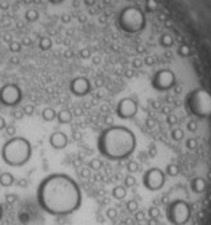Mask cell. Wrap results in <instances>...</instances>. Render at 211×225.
<instances>
[{
	"label": "cell",
	"instance_id": "6da1fadb",
	"mask_svg": "<svg viewBox=\"0 0 211 225\" xmlns=\"http://www.w3.org/2000/svg\"><path fill=\"white\" fill-rule=\"evenodd\" d=\"M37 204L52 216H68L82 205V192L72 177L64 173L47 176L37 186Z\"/></svg>",
	"mask_w": 211,
	"mask_h": 225
},
{
	"label": "cell",
	"instance_id": "7a4b0ae2",
	"mask_svg": "<svg viewBox=\"0 0 211 225\" xmlns=\"http://www.w3.org/2000/svg\"><path fill=\"white\" fill-rule=\"evenodd\" d=\"M136 139L134 133L124 126H110L98 137L96 147L100 155L111 161L127 158L135 150Z\"/></svg>",
	"mask_w": 211,
	"mask_h": 225
},
{
	"label": "cell",
	"instance_id": "3957f363",
	"mask_svg": "<svg viewBox=\"0 0 211 225\" xmlns=\"http://www.w3.org/2000/svg\"><path fill=\"white\" fill-rule=\"evenodd\" d=\"M32 146L24 137H12L1 147V158L9 166H23L31 158Z\"/></svg>",
	"mask_w": 211,
	"mask_h": 225
},
{
	"label": "cell",
	"instance_id": "277c9868",
	"mask_svg": "<svg viewBox=\"0 0 211 225\" xmlns=\"http://www.w3.org/2000/svg\"><path fill=\"white\" fill-rule=\"evenodd\" d=\"M187 107L190 112L196 117L204 118L211 114V96L203 90H198L187 96Z\"/></svg>",
	"mask_w": 211,
	"mask_h": 225
},
{
	"label": "cell",
	"instance_id": "5b68a950",
	"mask_svg": "<svg viewBox=\"0 0 211 225\" xmlns=\"http://www.w3.org/2000/svg\"><path fill=\"white\" fill-rule=\"evenodd\" d=\"M168 221L174 225H184L191 217V208L186 201L176 200L170 204L167 210Z\"/></svg>",
	"mask_w": 211,
	"mask_h": 225
},
{
	"label": "cell",
	"instance_id": "8992f818",
	"mask_svg": "<svg viewBox=\"0 0 211 225\" xmlns=\"http://www.w3.org/2000/svg\"><path fill=\"white\" fill-rule=\"evenodd\" d=\"M23 98L21 88L15 83H7L0 88V103L8 107H13L20 103Z\"/></svg>",
	"mask_w": 211,
	"mask_h": 225
},
{
	"label": "cell",
	"instance_id": "52a82bcc",
	"mask_svg": "<svg viewBox=\"0 0 211 225\" xmlns=\"http://www.w3.org/2000/svg\"><path fill=\"white\" fill-rule=\"evenodd\" d=\"M164 181H166L164 173L158 168L148 169L143 176V185L148 190H159L160 188H163Z\"/></svg>",
	"mask_w": 211,
	"mask_h": 225
},
{
	"label": "cell",
	"instance_id": "ba28073f",
	"mask_svg": "<svg viewBox=\"0 0 211 225\" xmlns=\"http://www.w3.org/2000/svg\"><path fill=\"white\" fill-rule=\"evenodd\" d=\"M136 111H138V104H136V102L134 99L124 98L118 102L116 115L120 119H130V118L135 117Z\"/></svg>",
	"mask_w": 211,
	"mask_h": 225
},
{
	"label": "cell",
	"instance_id": "9c48e42d",
	"mask_svg": "<svg viewBox=\"0 0 211 225\" xmlns=\"http://www.w3.org/2000/svg\"><path fill=\"white\" fill-rule=\"evenodd\" d=\"M69 91L75 96H85L91 91V83L87 78L77 76L74 78L69 83Z\"/></svg>",
	"mask_w": 211,
	"mask_h": 225
},
{
	"label": "cell",
	"instance_id": "30bf717a",
	"mask_svg": "<svg viewBox=\"0 0 211 225\" xmlns=\"http://www.w3.org/2000/svg\"><path fill=\"white\" fill-rule=\"evenodd\" d=\"M174 80H175V76L171 72L162 71L154 78L152 85L158 90H168V88H171L174 86Z\"/></svg>",
	"mask_w": 211,
	"mask_h": 225
},
{
	"label": "cell",
	"instance_id": "8fae6325",
	"mask_svg": "<svg viewBox=\"0 0 211 225\" xmlns=\"http://www.w3.org/2000/svg\"><path fill=\"white\" fill-rule=\"evenodd\" d=\"M48 142H50V145L53 147V149L61 150L68 145V138H67V135L63 133V131H55V133H52L50 135Z\"/></svg>",
	"mask_w": 211,
	"mask_h": 225
},
{
	"label": "cell",
	"instance_id": "7c38bea8",
	"mask_svg": "<svg viewBox=\"0 0 211 225\" xmlns=\"http://www.w3.org/2000/svg\"><path fill=\"white\" fill-rule=\"evenodd\" d=\"M56 119H58V122L60 125H68L72 121V112L68 109H63L56 114Z\"/></svg>",
	"mask_w": 211,
	"mask_h": 225
},
{
	"label": "cell",
	"instance_id": "4fadbf2b",
	"mask_svg": "<svg viewBox=\"0 0 211 225\" xmlns=\"http://www.w3.org/2000/svg\"><path fill=\"white\" fill-rule=\"evenodd\" d=\"M191 190L194 193H203L206 190V181L202 177H195L191 181Z\"/></svg>",
	"mask_w": 211,
	"mask_h": 225
},
{
	"label": "cell",
	"instance_id": "5bb4252c",
	"mask_svg": "<svg viewBox=\"0 0 211 225\" xmlns=\"http://www.w3.org/2000/svg\"><path fill=\"white\" fill-rule=\"evenodd\" d=\"M13 182H15V177L11 173L4 171V173L0 174V185H1V186L8 188V186H11V185H13Z\"/></svg>",
	"mask_w": 211,
	"mask_h": 225
},
{
	"label": "cell",
	"instance_id": "9a60e30c",
	"mask_svg": "<svg viewBox=\"0 0 211 225\" xmlns=\"http://www.w3.org/2000/svg\"><path fill=\"white\" fill-rule=\"evenodd\" d=\"M112 197L115 198V200H123V198L127 196V189H126V186H122V185H118V186H115L114 189H112Z\"/></svg>",
	"mask_w": 211,
	"mask_h": 225
},
{
	"label": "cell",
	"instance_id": "2e32d148",
	"mask_svg": "<svg viewBox=\"0 0 211 225\" xmlns=\"http://www.w3.org/2000/svg\"><path fill=\"white\" fill-rule=\"evenodd\" d=\"M56 114H58V112H56L55 109H52V107H45L42 111V117L45 122H52V121H55Z\"/></svg>",
	"mask_w": 211,
	"mask_h": 225
},
{
	"label": "cell",
	"instance_id": "e0dca14e",
	"mask_svg": "<svg viewBox=\"0 0 211 225\" xmlns=\"http://www.w3.org/2000/svg\"><path fill=\"white\" fill-rule=\"evenodd\" d=\"M183 137H184V131L182 130V129L176 127V129H174V130H171V139H172V141L179 142L183 139Z\"/></svg>",
	"mask_w": 211,
	"mask_h": 225
},
{
	"label": "cell",
	"instance_id": "ac0fdd59",
	"mask_svg": "<svg viewBox=\"0 0 211 225\" xmlns=\"http://www.w3.org/2000/svg\"><path fill=\"white\" fill-rule=\"evenodd\" d=\"M166 173H167L170 177H175V176H178V174H179V166H178V165H175V163H170V165H167Z\"/></svg>",
	"mask_w": 211,
	"mask_h": 225
},
{
	"label": "cell",
	"instance_id": "d6986e66",
	"mask_svg": "<svg viewBox=\"0 0 211 225\" xmlns=\"http://www.w3.org/2000/svg\"><path fill=\"white\" fill-rule=\"evenodd\" d=\"M101 166H103V162H101L99 158H93V160H91L90 162H88V168H90L91 170H99Z\"/></svg>",
	"mask_w": 211,
	"mask_h": 225
},
{
	"label": "cell",
	"instance_id": "ffe728a7",
	"mask_svg": "<svg viewBox=\"0 0 211 225\" xmlns=\"http://www.w3.org/2000/svg\"><path fill=\"white\" fill-rule=\"evenodd\" d=\"M127 170L130 174H134L139 170V163L135 162V161H128L127 162Z\"/></svg>",
	"mask_w": 211,
	"mask_h": 225
},
{
	"label": "cell",
	"instance_id": "44dd1931",
	"mask_svg": "<svg viewBox=\"0 0 211 225\" xmlns=\"http://www.w3.org/2000/svg\"><path fill=\"white\" fill-rule=\"evenodd\" d=\"M126 208H127L128 212H136L138 210V208H139L138 201L136 200H130L127 204H126Z\"/></svg>",
	"mask_w": 211,
	"mask_h": 225
},
{
	"label": "cell",
	"instance_id": "7402d4cb",
	"mask_svg": "<svg viewBox=\"0 0 211 225\" xmlns=\"http://www.w3.org/2000/svg\"><path fill=\"white\" fill-rule=\"evenodd\" d=\"M135 184H136V178L132 176V174H130V176H127L124 178V186L126 188H132V186H135Z\"/></svg>",
	"mask_w": 211,
	"mask_h": 225
},
{
	"label": "cell",
	"instance_id": "603a6c76",
	"mask_svg": "<svg viewBox=\"0 0 211 225\" xmlns=\"http://www.w3.org/2000/svg\"><path fill=\"white\" fill-rule=\"evenodd\" d=\"M18 200H19V196L15 194V193H8V194H5V202L9 204V205L15 204Z\"/></svg>",
	"mask_w": 211,
	"mask_h": 225
},
{
	"label": "cell",
	"instance_id": "cb8c5ba5",
	"mask_svg": "<svg viewBox=\"0 0 211 225\" xmlns=\"http://www.w3.org/2000/svg\"><path fill=\"white\" fill-rule=\"evenodd\" d=\"M106 217L108 220H115L118 217V210L115 208H108L106 210Z\"/></svg>",
	"mask_w": 211,
	"mask_h": 225
},
{
	"label": "cell",
	"instance_id": "d4e9b609",
	"mask_svg": "<svg viewBox=\"0 0 211 225\" xmlns=\"http://www.w3.org/2000/svg\"><path fill=\"white\" fill-rule=\"evenodd\" d=\"M148 216H150V218H158V217L160 216V210L156 206H151V208L148 209Z\"/></svg>",
	"mask_w": 211,
	"mask_h": 225
},
{
	"label": "cell",
	"instance_id": "484cf974",
	"mask_svg": "<svg viewBox=\"0 0 211 225\" xmlns=\"http://www.w3.org/2000/svg\"><path fill=\"white\" fill-rule=\"evenodd\" d=\"M21 110H23L24 115H28V117H31V115L35 112V106H34V104H26V106H24Z\"/></svg>",
	"mask_w": 211,
	"mask_h": 225
},
{
	"label": "cell",
	"instance_id": "4316f807",
	"mask_svg": "<svg viewBox=\"0 0 211 225\" xmlns=\"http://www.w3.org/2000/svg\"><path fill=\"white\" fill-rule=\"evenodd\" d=\"M186 146H187V149H190V150H194V149H196V146H198V141L195 138H188L186 141Z\"/></svg>",
	"mask_w": 211,
	"mask_h": 225
},
{
	"label": "cell",
	"instance_id": "83f0119b",
	"mask_svg": "<svg viewBox=\"0 0 211 225\" xmlns=\"http://www.w3.org/2000/svg\"><path fill=\"white\" fill-rule=\"evenodd\" d=\"M12 117H13V119H18V121L23 119V118H24V112H23V110H20V109L13 110V111H12Z\"/></svg>",
	"mask_w": 211,
	"mask_h": 225
},
{
	"label": "cell",
	"instance_id": "f1b7e54d",
	"mask_svg": "<svg viewBox=\"0 0 211 225\" xmlns=\"http://www.w3.org/2000/svg\"><path fill=\"white\" fill-rule=\"evenodd\" d=\"M5 133H7V135H9L11 138H12L16 134V127L13 125H7L5 126Z\"/></svg>",
	"mask_w": 211,
	"mask_h": 225
},
{
	"label": "cell",
	"instance_id": "f546056e",
	"mask_svg": "<svg viewBox=\"0 0 211 225\" xmlns=\"http://www.w3.org/2000/svg\"><path fill=\"white\" fill-rule=\"evenodd\" d=\"M167 123L168 125H176L178 123V117L175 114H172V112H170L167 115Z\"/></svg>",
	"mask_w": 211,
	"mask_h": 225
},
{
	"label": "cell",
	"instance_id": "4dcf8cb0",
	"mask_svg": "<svg viewBox=\"0 0 211 225\" xmlns=\"http://www.w3.org/2000/svg\"><path fill=\"white\" fill-rule=\"evenodd\" d=\"M187 130L191 131V133L196 131V130H198V123L195 122V121H190V122L187 123Z\"/></svg>",
	"mask_w": 211,
	"mask_h": 225
},
{
	"label": "cell",
	"instance_id": "1f68e13d",
	"mask_svg": "<svg viewBox=\"0 0 211 225\" xmlns=\"http://www.w3.org/2000/svg\"><path fill=\"white\" fill-rule=\"evenodd\" d=\"M80 176H82L83 178H90V177H91V169L88 168V166L83 168L82 170H80Z\"/></svg>",
	"mask_w": 211,
	"mask_h": 225
},
{
	"label": "cell",
	"instance_id": "d6a6232c",
	"mask_svg": "<svg viewBox=\"0 0 211 225\" xmlns=\"http://www.w3.org/2000/svg\"><path fill=\"white\" fill-rule=\"evenodd\" d=\"M16 184H18V186L21 188V189H26V188L28 186V181H27L26 178H19Z\"/></svg>",
	"mask_w": 211,
	"mask_h": 225
},
{
	"label": "cell",
	"instance_id": "836d02e7",
	"mask_svg": "<svg viewBox=\"0 0 211 225\" xmlns=\"http://www.w3.org/2000/svg\"><path fill=\"white\" fill-rule=\"evenodd\" d=\"M156 153H158L156 147H155V146H154V145H151V146H150V149H148V157L154 158V157H155V155H156Z\"/></svg>",
	"mask_w": 211,
	"mask_h": 225
},
{
	"label": "cell",
	"instance_id": "e575fe53",
	"mask_svg": "<svg viewBox=\"0 0 211 225\" xmlns=\"http://www.w3.org/2000/svg\"><path fill=\"white\" fill-rule=\"evenodd\" d=\"M135 220L136 221H143L144 220V213L142 210H139V212H136L135 213Z\"/></svg>",
	"mask_w": 211,
	"mask_h": 225
},
{
	"label": "cell",
	"instance_id": "d590c367",
	"mask_svg": "<svg viewBox=\"0 0 211 225\" xmlns=\"http://www.w3.org/2000/svg\"><path fill=\"white\" fill-rule=\"evenodd\" d=\"M104 123L108 126H112V123H114V118L111 117V115H106L104 117Z\"/></svg>",
	"mask_w": 211,
	"mask_h": 225
},
{
	"label": "cell",
	"instance_id": "8d00e7d4",
	"mask_svg": "<svg viewBox=\"0 0 211 225\" xmlns=\"http://www.w3.org/2000/svg\"><path fill=\"white\" fill-rule=\"evenodd\" d=\"M80 55H82V58H84V59H87L88 56L91 55L90 54V50H88V48H83L82 51H80Z\"/></svg>",
	"mask_w": 211,
	"mask_h": 225
},
{
	"label": "cell",
	"instance_id": "74e56055",
	"mask_svg": "<svg viewBox=\"0 0 211 225\" xmlns=\"http://www.w3.org/2000/svg\"><path fill=\"white\" fill-rule=\"evenodd\" d=\"M160 111H162L163 114L168 115V114L171 112V107H168V106H162V107H160Z\"/></svg>",
	"mask_w": 211,
	"mask_h": 225
},
{
	"label": "cell",
	"instance_id": "f35d334b",
	"mask_svg": "<svg viewBox=\"0 0 211 225\" xmlns=\"http://www.w3.org/2000/svg\"><path fill=\"white\" fill-rule=\"evenodd\" d=\"M5 126H7V122H5V119L1 117V115H0V131L4 130Z\"/></svg>",
	"mask_w": 211,
	"mask_h": 225
},
{
	"label": "cell",
	"instance_id": "ab89813d",
	"mask_svg": "<svg viewBox=\"0 0 211 225\" xmlns=\"http://www.w3.org/2000/svg\"><path fill=\"white\" fill-rule=\"evenodd\" d=\"M151 106L154 107V109H160V107H162V104H160V102H158V101H152L151 102Z\"/></svg>",
	"mask_w": 211,
	"mask_h": 225
},
{
	"label": "cell",
	"instance_id": "60d3db41",
	"mask_svg": "<svg viewBox=\"0 0 211 225\" xmlns=\"http://www.w3.org/2000/svg\"><path fill=\"white\" fill-rule=\"evenodd\" d=\"M74 139L75 141H80V139H82V134H80L79 131H75L74 133Z\"/></svg>",
	"mask_w": 211,
	"mask_h": 225
},
{
	"label": "cell",
	"instance_id": "b9f144b4",
	"mask_svg": "<svg viewBox=\"0 0 211 225\" xmlns=\"http://www.w3.org/2000/svg\"><path fill=\"white\" fill-rule=\"evenodd\" d=\"M100 111L101 112H108L110 111V107L106 106V104H103V106H100Z\"/></svg>",
	"mask_w": 211,
	"mask_h": 225
},
{
	"label": "cell",
	"instance_id": "7bdbcfd3",
	"mask_svg": "<svg viewBox=\"0 0 211 225\" xmlns=\"http://www.w3.org/2000/svg\"><path fill=\"white\" fill-rule=\"evenodd\" d=\"M154 119H151V118H148V119H147V126H148V127H154Z\"/></svg>",
	"mask_w": 211,
	"mask_h": 225
},
{
	"label": "cell",
	"instance_id": "ee69618b",
	"mask_svg": "<svg viewBox=\"0 0 211 225\" xmlns=\"http://www.w3.org/2000/svg\"><path fill=\"white\" fill-rule=\"evenodd\" d=\"M148 225H158V220L156 218H150L148 220Z\"/></svg>",
	"mask_w": 211,
	"mask_h": 225
},
{
	"label": "cell",
	"instance_id": "f6af8a7d",
	"mask_svg": "<svg viewBox=\"0 0 211 225\" xmlns=\"http://www.w3.org/2000/svg\"><path fill=\"white\" fill-rule=\"evenodd\" d=\"M96 221H98V222H101V224H103V222L106 221V220L103 218V216H100V214H98V216H96Z\"/></svg>",
	"mask_w": 211,
	"mask_h": 225
},
{
	"label": "cell",
	"instance_id": "bcb514c9",
	"mask_svg": "<svg viewBox=\"0 0 211 225\" xmlns=\"http://www.w3.org/2000/svg\"><path fill=\"white\" fill-rule=\"evenodd\" d=\"M84 3H85L87 5H92L93 3H95V0H84Z\"/></svg>",
	"mask_w": 211,
	"mask_h": 225
},
{
	"label": "cell",
	"instance_id": "7dc6e473",
	"mask_svg": "<svg viewBox=\"0 0 211 225\" xmlns=\"http://www.w3.org/2000/svg\"><path fill=\"white\" fill-rule=\"evenodd\" d=\"M75 114H76V115H82V109H79V107H77V109H75Z\"/></svg>",
	"mask_w": 211,
	"mask_h": 225
},
{
	"label": "cell",
	"instance_id": "c3c4849f",
	"mask_svg": "<svg viewBox=\"0 0 211 225\" xmlns=\"http://www.w3.org/2000/svg\"><path fill=\"white\" fill-rule=\"evenodd\" d=\"M146 63L147 64H152V63H154V60H152V58H147L146 59Z\"/></svg>",
	"mask_w": 211,
	"mask_h": 225
},
{
	"label": "cell",
	"instance_id": "681fc988",
	"mask_svg": "<svg viewBox=\"0 0 211 225\" xmlns=\"http://www.w3.org/2000/svg\"><path fill=\"white\" fill-rule=\"evenodd\" d=\"M126 75H127L128 78H130V76H132V71H127V72H126Z\"/></svg>",
	"mask_w": 211,
	"mask_h": 225
},
{
	"label": "cell",
	"instance_id": "f907efd6",
	"mask_svg": "<svg viewBox=\"0 0 211 225\" xmlns=\"http://www.w3.org/2000/svg\"><path fill=\"white\" fill-rule=\"evenodd\" d=\"M1 217H3V208H1V205H0V220H1Z\"/></svg>",
	"mask_w": 211,
	"mask_h": 225
},
{
	"label": "cell",
	"instance_id": "816d5d0a",
	"mask_svg": "<svg viewBox=\"0 0 211 225\" xmlns=\"http://www.w3.org/2000/svg\"><path fill=\"white\" fill-rule=\"evenodd\" d=\"M180 90H182L180 87H176V88H175V93H176V94H179V93H180Z\"/></svg>",
	"mask_w": 211,
	"mask_h": 225
},
{
	"label": "cell",
	"instance_id": "f5cc1de1",
	"mask_svg": "<svg viewBox=\"0 0 211 225\" xmlns=\"http://www.w3.org/2000/svg\"><path fill=\"white\" fill-rule=\"evenodd\" d=\"M210 145H211V139H210Z\"/></svg>",
	"mask_w": 211,
	"mask_h": 225
}]
</instances>
